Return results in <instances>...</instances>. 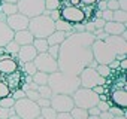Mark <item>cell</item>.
<instances>
[{
    "instance_id": "34",
    "label": "cell",
    "mask_w": 127,
    "mask_h": 119,
    "mask_svg": "<svg viewBox=\"0 0 127 119\" xmlns=\"http://www.w3.org/2000/svg\"><path fill=\"white\" fill-rule=\"evenodd\" d=\"M14 104H15V100H14L11 95H8V97H5V98H0V107L11 109V107H14Z\"/></svg>"
},
{
    "instance_id": "36",
    "label": "cell",
    "mask_w": 127,
    "mask_h": 119,
    "mask_svg": "<svg viewBox=\"0 0 127 119\" xmlns=\"http://www.w3.org/2000/svg\"><path fill=\"white\" fill-rule=\"evenodd\" d=\"M26 98H29V100H32V101H37L40 97H39V92H37L36 89H27V91H26Z\"/></svg>"
},
{
    "instance_id": "33",
    "label": "cell",
    "mask_w": 127,
    "mask_h": 119,
    "mask_svg": "<svg viewBox=\"0 0 127 119\" xmlns=\"http://www.w3.org/2000/svg\"><path fill=\"white\" fill-rule=\"evenodd\" d=\"M43 2H45V11L60 9V0H43Z\"/></svg>"
},
{
    "instance_id": "11",
    "label": "cell",
    "mask_w": 127,
    "mask_h": 119,
    "mask_svg": "<svg viewBox=\"0 0 127 119\" xmlns=\"http://www.w3.org/2000/svg\"><path fill=\"white\" fill-rule=\"evenodd\" d=\"M51 107L57 112V113H63V112H70L75 107V103L72 100V95H66V94H54L51 97Z\"/></svg>"
},
{
    "instance_id": "42",
    "label": "cell",
    "mask_w": 127,
    "mask_h": 119,
    "mask_svg": "<svg viewBox=\"0 0 127 119\" xmlns=\"http://www.w3.org/2000/svg\"><path fill=\"white\" fill-rule=\"evenodd\" d=\"M36 103H37L39 107H49V106H51V100H49V98H42V97H40Z\"/></svg>"
},
{
    "instance_id": "57",
    "label": "cell",
    "mask_w": 127,
    "mask_h": 119,
    "mask_svg": "<svg viewBox=\"0 0 127 119\" xmlns=\"http://www.w3.org/2000/svg\"><path fill=\"white\" fill-rule=\"evenodd\" d=\"M6 21V15H3L2 12H0V22H5Z\"/></svg>"
},
{
    "instance_id": "55",
    "label": "cell",
    "mask_w": 127,
    "mask_h": 119,
    "mask_svg": "<svg viewBox=\"0 0 127 119\" xmlns=\"http://www.w3.org/2000/svg\"><path fill=\"white\" fill-rule=\"evenodd\" d=\"M0 2H5V3H15V5H17L20 0H0Z\"/></svg>"
},
{
    "instance_id": "20",
    "label": "cell",
    "mask_w": 127,
    "mask_h": 119,
    "mask_svg": "<svg viewBox=\"0 0 127 119\" xmlns=\"http://www.w3.org/2000/svg\"><path fill=\"white\" fill-rule=\"evenodd\" d=\"M69 34H70V33H64V31H58V30H55L51 36L46 37V42H48L49 46H52V45H61Z\"/></svg>"
},
{
    "instance_id": "54",
    "label": "cell",
    "mask_w": 127,
    "mask_h": 119,
    "mask_svg": "<svg viewBox=\"0 0 127 119\" xmlns=\"http://www.w3.org/2000/svg\"><path fill=\"white\" fill-rule=\"evenodd\" d=\"M118 69H120L121 72H126V69H127V61H126V58L120 61V67H118Z\"/></svg>"
},
{
    "instance_id": "56",
    "label": "cell",
    "mask_w": 127,
    "mask_h": 119,
    "mask_svg": "<svg viewBox=\"0 0 127 119\" xmlns=\"http://www.w3.org/2000/svg\"><path fill=\"white\" fill-rule=\"evenodd\" d=\"M88 67H91V69H96V67H97V61H94V60H93V61L88 64Z\"/></svg>"
},
{
    "instance_id": "50",
    "label": "cell",
    "mask_w": 127,
    "mask_h": 119,
    "mask_svg": "<svg viewBox=\"0 0 127 119\" xmlns=\"http://www.w3.org/2000/svg\"><path fill=\"white\" fill-rule=\"evenodd\" d=\"M81 6H94L97 3V0H79Z\"/></svg>"
},
{
    "instance_id": "37",
    "label": "cell",
    "mask_w": 127,
    "mask_h": 119,
    "mask_svg": "<svg viewBox=\"0 0 127 119\" xmlns=\"http://www.w3.org/2000/svg\"><path fill=\"white\" fill-rule=\"evenodd\" d=\"M46 52H48L54 60H57V58H58V52H60V45H52V46H49Z\"/></svg>"
},
{
    "instance_id": "38",
    "label": "cell",
    "mask_w": 127,
    "mask_h": 119,
    "mask_svg": "<svg viewBox=\"0 0 127 119\" xmlns=\"http://www.w3.org/2000/svg\"><path fill=\"white\" fill-rule=\"evenodd\" d=\"M106 9H109V11H118L120 9V6H118V0H109V2H106Z\"/></svg>"
},
{
    "instance_id": "41",
    "label": "cell",
    "mask_w": 127,
    "mask_h": 119,
    "mask_svg": "<svg viewBox=\"0 0 127 119\" xmlns=\"http://www.w3.org/2000/svg\"><path fill=\"white\" fill-rule=\"evenodd\" d=\"M102 20H103L105 22H109V21H112V11H109V9H106V11H102Z\"/></svg>"
},
{
    "instance_id": "13",
    "label": "cell",
    "mask_w": 127,
    "mask_h": 119,
    "mask_svg": "<svg viewBox=\"0 0 127 119\" xmlns=\"http://www.w3.org/2000/svg\"><path fill=\"white\" fill-rule=\"evenodd\" d=\"M20 70V63L18 60L5 54L0 57V76H8Z\"/></svg>"
},
{
    "instance_id": "14",
    "label": "cell",
    "mask_w": 127,
    "mask_h": 119,
    "mask_svg": "<svg viewBox=\"0 0 127 119\" xmlns=\"http://www.w3.org/2000/svg\"><path fill=\"white\" fill-rule=\"evenodd\" d=\"M29 18L27 17H24L23 14H20V12H17V14H14V15H9V17H6V24H8V27L15 33V31H21V30H27V27H29Z\"/></svg>"
},
{
    "instance_id": "60",
    "label": "cell",
    "mask_w": 127,
    "mask_h": 119,
    "mask_svg": "<svg viewBox=\"0 0 127 119\" xmlns=\"http://www.w3.org/2000/svg\"><path fill=\"white\" fill-rule=\"evenodd\" d=\"M36 119H45V118H42V116H40V115H39V116H37V118H36Z\"/></svg>"
},
{
    "instance_id": "17",
    "label": "cell",
    "mask_w": 127,
    "mask_h": 119,
    "mask_svg": "<svg viewBox=\"0 0 127 119\" xmlns=\"http://www.w3.org/2000/svg\"><path fill=\"white\" fill-rule=\"evenodd\" d=\"M33 36L29 30H21V31H15L14 33V40L20 45V46H24V45H32L33 43Z\"/></svg>"
},
{
    "instance_id": "52",
    "label": "cell",
    "mask_w": 127,
    "mask_h": 119,
    "mask_svg": "<svg viewBox=\"0 0 127 119\" xmlns=\"http://www.w3.org/2000/svg\"><path fill=\"white\" fill-rule=\"evenodd\" d=\"M108 66H109V69H111V70H117V69L120 67V61H118V60H114V61H111Z\"/></svg>"
},
{
    "instance_id": "19",
    "label": "cell",
    "mask_w": 127,
    "mask_h": 119,
    "mask_svg": "<svg viewBox=\"0 0 127 119\" xmlns=\"http://www.w3.org/2000/svg\"><path fill=\"white\" fill-rule=\"evenodd\" d=\"M21 76H23V72H21V70H18V72H15V73H12V75L2 76V78L5 79V82L9 85V88H11V89H17V88H20V86H21Z\"/></svg>"
},
{
    "instance_id": "47",
    "label": "cell",
    "mask_w": 127,
    "mask_h": 119,
    "mask_svg": "<svg viewBox=\"0 0 127 119\" xmlns=\"http://www.w3.org/2000/svg\"><path fill=\"white\" fill-rule=\"evenodd\" d=\"M96 11H106V2L105 0H99V2L94 5Z\"/></svg>"
},
{
    "instance_id": "5",
    "label": "cell",
    "mask_w": 127,
    "mask_h": 119,
    "mask_svg": "<svg viewBox=\"0 0 127 119\" xmlns=\"http://www.w3.org/2000/svg\"><path fill=\"white\" fill-rule=\"evenodd\" d=\"M72 100H73V103H75L76 107H82V109H87L88 110L90 107H94L99 103V95L93 89L79 86L72 94Z\"/></svg>"
},
{
    "instance_id": "58",
    "label": "cell",
    "mask_w": 127,
    "mask_h": 119,
    "mask_svg": "<svg viewBox=\"0 0 127 119\" xmlns=\"http://www.w3.org/2000/svg\"><path fill=\"white\" fill-rule=\"evenodd\" d=\"M114 119H127L126 115H120V116H114Z\"/></svg>"
},
{
    "instance_id": "61",
    "label": "cell",
    "mask_w": 127,
    "mask_h": 119,
    "mask_svg": "<svg viewBox=\"0 0 127 119\" xmlns=\"http://www.w3.org/2000/svg\"><path fill=\"white\" fill-rule=\"evenodd\" d=\"M0 3H2V2H0Z\"/></svg>"
},
{
    "instance_id": "21",
    "label": "cell",
    "mask_w": 127,
    "mask_h": 119,
    "mask_svg": "<svg viewBox=\"0 0 127 119\" xmlns=\"http://www.w3.org/2000/svg\"><path fill=\"white\" fill-rule=\"evenodd\" d=\"M0 12H2L3 15H6V17H9V15L17 14L18 8H17L15 3H5V2H2L0 3Z\"/></svg>"
},
{
    "instance_id": "35",
    "label": "cell",
    "mask_w": 127,
    "mask_h": 119,
    "mask_svg": "<svg viewBox=\"0 0 127 119\" xmlns=\"http://www.w3.org/2000/svg\"><path fill=\"white\" fill-rule=\"evenodd\" d=\"M11 97L17 101V100H21V98H26V91L21 89V88H17V89H12L11 92Z\"/></svg>"
},
{
    "instance_id": "59",
    "label": "cell",
    "mask_w": 127,
    "mask_h": 119,
    "mask_svg": "<svg viewBox=\"0 0 127 119\" xmlns=\"http://www.w3.org/2000/svg\"><path fill=\"white\" fill-rule=\"evenodd\" d=\"M87 119H100L99 116H93V115H88V118Z\"/></svg>"
},
{
    "instance_id": "39",
    "label": "cell",
    "mask_w": 127,
    "mask_h": 119,
    "mask_svg": "<svg viewBox=\"0 0 127 119\" xmlns=\"http://www.w3.org/2000/svg\"><path fill=\"white\" fill-rule=\"evenodd\" d=\"M96 107H97L100 112H106V110H109L111 103H109V101H99V103L96 104Z\"/></svg>"
},
{
    "instance_id": "12",
    "label": "cell",
    "mask_w": 127,
    "mask_h": 119,
    "mask_svg": "<svg viewBox=\"0 0 127 119\" xmlns=\"http://www.w3.org/2000/svg\"><path fill=\"white\" fill-rule=\"evenodd\" d=\"M108 100L111 106L126 109L127 107V91L126 88H112L108 89Z\"/></svg>"
},
{
    "instance_id": "23",
    "label": "cell",
    "mask_w": 127,
    "mask_h": 119,
    "mask_svg": "<svg viewBox=\"0 0 127 119\" xmlns=\"http://www.w3.org/2000/svg\"><path fill=\"white\" fill-rule=\"evenodd\" d=\"M3 48H5V54H8V55L17 58V54H18V51H20V45H18L15 40H11V42L6 43Z\"/></svg>"
},
{
    "instance_id": "49",
    "label": "cell",
    "mask_w": 127,
    "mask_h": 119,
    "mask_svg": "<svg viewBox=\"0 0 127 119\" xmlns=\"http://www.w3.org/2000/svg\"><path fill=\"white\" fill-rule=\"evenodd\" d=\"M99 118H100V119H114V115H112L109 110H106V112H100Z\"/></svg>"
},
{
    "instance_id": "51",
    "label": "cell",
    "mask_w": 127,
    "mask_h": 119,
    "mask_svg": "<svg viewBox=\"0 0 127 119\" xmlns=\"http://www.w3.org/2000/svg\"><path fill=\"white\" fill-rule=\"evenodd\" d=\"M118 6H120V11L127 12V0H118Z\"/></svg>"
},
{
    "instance_id": "48",
    "label": "cell",
    "mask_w": 127,
    "mask_h": 119,
    "mask_svg": "<svg viewBox=\"0 0 127 119\" xmlns=\"http://www.w3.org/2000/svg\"><path fill=\"white\" fill-rule=\"evenodd\" d=\"M9 118V109L0 107V119H8Z\"/></svg>"
},
{
    "instance_id": "10",
    "label": "cell",
    "mask_w": 127,
    "mask_h": 119,
    "mask_svg": "<svg viewBox=\"0 0 127 119\" xmlns=\"http://www.w3.org/2000/svg\"><path fill=\"white\" fill-rule=\"evenodd\" d=\"M33 63L37 69V72H45L48 75L54 73L58 70V64H57V60H54L48 52H42V54H37L36 58L33 60Z\"/></svg>"
},
{
    "instance_id": "46",
    "label": "cell",
    "mask_w": 127,
    "mask_h": 119,
    "mask_svg": "<svg viewBox=\"0 0 127 119\" xmlns=\"http://www.w3.org/2000/svg\"><path fill=\"white\" fill-rule=\"evenodd\" d=\"M55 119H73V118H72L70 112H63V113H57Z\"/></svg>"
},
{
    "instance_id": "2",
    "label": "cell",
    "mask_w": 127,
    "mask_h": 119,
    "mask_svg": "<svg viewBox=\"0 0 127 119\" xmlns=\"http://www.w3.org/2000/svg\"><path fill=\"white\" fill-rule=\"evenodd\" d=\"M93 60L97 64H109L117 55L127 52V43L120 36H106L105 39H94L91 43Z\"/></svg>"
},
{
    "instance_id": "32",
    "label": "cell",
    "mask_w": 127,
    "mask_h": 119,
    "mask_svg": "<svg viewBox=\"0 0 127 119\" xmlns=\"http://www.w3.org/2000/svg\"><path fill=\"white\" fill-rule=\"evenodd\" d=\"M11 92H12V89L9 88V85L5 82L3 78H0V98H5V97L11 95Z\"/></svg>"
},
{
    "instance_id": "30",
    "label": "cell",
    "mask_w": 127,
    "mask_h": 119,
    "mask_svg": "<svg viewBox=\"0 0 127 119\" xmlns=\"http://www.w3.org/2000/svg\"><path fill=\"white\" fill-rule=\"evenodd\" d=\"M37 92H39V97H42V98H49V100H51V97L54 95L52 91H51V88H49L48 85H39V86H37Z\"/></svg>"
},
{
    "instance_id": "8",
    "label": "cell",
    "mask_w": 127,
    "mask_h": 119,
    "mask_svg": "<svg viewBox=\"0 0 127 119\" xmlns=\"http://www.w3.org/2000/svg\"><path fill=\"white\" fill-rule=\"evenodd\" d=\"M60 18L70 24H84L85 15L81 6H61L60 8Z\"/></svg>"
},
{
    "instance_id": "62",
    "label": "cell",
    "mask_w": 127,
    "mask_h": 119,
    "mask_svg": "<svg viewBox=\"0 0 127 119\" xmlns=\"http://www.w3.org/2000/svg\"><path fill=\"white\" fill-rule=\"evenodd\" d=\"M0 78H2V76H0Z\"/></svg>"
},
{
    "instance_id": "26",
    "label": "cell",
    "mask_w": 127,
    "mask_h": 119,
    "mask_svg": "<svg viewBox=\"0 0 127 119\" xmlns=\"http://www.w3.org/2000/svg\"><path fill=\"white\" fill-rule=\"evenodd\" d=\"M70 115H72L73 119H87V118H88V110L75 106V107L70 110Z\"/></svg>"
},
{
    "instance_id": "18",
    "label": "cell",
    "mask_w": 127,
    "mask_h": 119,
    "mask_svg": "<svg viewBox=\"0 0 127 119\" xmlns=\"http://www.w3.org/2000/svg\"><path fill=\"white\" fill-rule=\"evenodd\" d=\"M11 40H14V31L8 27L6 22H0V48H3Z\"/></svg>"
},
{
    "instance_id": "25",
    "label": "cell",
    "mask_w": 127,
    "mask_h": 119,
    "mask_svg": "<svg viewBox=\"0 0 127 119\" xmlns=\"http://www.w3.org/2000/svg\"><path fill=\"white\" fill-rule=\"evenodd\" d=\"M48 73L45 72H36L33 76H32V80L36 83V85H48Z\"/></svg>"
},
{
    "instance_id": "7",
    "label": "cell",
    "mask_w": 127,
    "mask_h": 119,
    "mask_svg": "<svg viewBox=\"0 0 127 119\" xmlns=\"http://www.w3.org/2000/svg\"><path fill=\"white\" fill-rule=\"evenodd\" d=\"M17 8L20 14H23L24 17L30 20V18H34L43 14L45 2L43 0H20L17 3Z\"/></svg>"
},
{
    "instance_id": "6",
    "label": "cell",
    "mask_w": 127,
    "mask_h": 119,
    "mask_svg": "<svg viewBox=\"0 0 127 119\" xmlns=\"http://www.w3.org/2000/svg\"><path fill=\"white\" fill-rule=\"evenodd\" d=\"M14 110L20 116V119H36L40 115V107L37 106V103L29 98L17 100L14 104Z\"/></svg>"
},
{
    "instance_id": "43",
    "label": "cell",
    "mask_w": 127,
    "mask_h": 119,
    "mask_svg": "<svg viewBox=\"0 0 127 119\" xmlns=\"http://www.w3.org/2000/svg\"><path fill=\"white\" fill-rule=\"evenodd\" d=\"M97 95H100V94H106L108 91H106V88H105V85H96V86H93L91 88Z\"/></svg>"
},
{
    "instance_id": "24",
    "label": "cell",
    "mask_w": 127,
    "mask_h": 119,
    "mask_svg": "<svg viewBox=\"0 0 127 119\" xmlns=\"http://www.w3.org/2000/svg\"><path fill=\"white\" fill-rule=\"evenodd\" d=\"M32 45L34 46V49L37 51V54L46 52V51H48V48H49V45H48L46 39H33V43H32Z\"/></svg>"
},
{
    "instance_id": "22",
    "label": "cell",
    "mask_w": 127,
    "mask_h": 119,
    "mask_svg": "<svg viewBox=\"0 0 127 119\" xmlns=\"http://www.w3.org/2000/svg\"><path fill=\"white\" fill-rule=\"evenodd\" d=\"M54 25H55V30H58V31H64V33H72V27H73V24H70V22H67V21H64V20H57L55 22H54Z\"/></svg>"
},
{
    "instance_id": "29",
    "label": "cell",
    "mask_w": 127,
    "mask_h": 119,
    "mask_svg": "<svg viewBox=\"0 0 127 119\" xmlns=\"http://www.w3.org/2000/svg\"><path fill=\"white\" fill-rule=\"evenodd\" d=\"M96 72H97V73H99V76H102L103 79H108V78L112 75V70L109 69V66H108V64H97Z\"/></svg>"
},
{
    "instance_id": "45",
    "label": "cell",
    "mask_w": 127,
    "mask_h": 119,
    "mask_svg": "<svg viewBox=\"0 0 127 119\" xmlns=\"http://www.w3.org/2000/svg\"><path fill=\"white\" fill-rule=\"evenodd\" d=\"M93 24H94V28L97 30V28H103L105 21H103L102 18H94V20H93Z\"/></svg>"
},
{
    "instance_id": "27",
    "label": "cell",
    "mask_w": 127,
    "mask_h": 119,
    "mask_svg": "<svg viewBox=\"0 0 127 119\" xmlns=\"http://www.w3.org/2000/svg\"><path fill=\"white\" fill-rule=\"evenodd\" d=\"M20 70H21L24 75H30V76H33V75L37 72V69H36V66H34V63H33V61H29V63L21 64Z\"/></svg>"
},
{
    "instance_id": "28",
    "label": "cell",
    "mask_w": 127,
    "mask_h": 119,
    "mask_svg": "<svg viewBox=\"0 0 127 119\" xmlns=\"http://www.w3.org/2000/svg\"><path fill=\"white\" fill-rule=\"evenodd\" d=\"M112 21L114 22H120V24H126L127 22V14L124 11H114L112 12Z\"/></svg>"
},
{
    "instance_id": "4",
    "label": "cell",
    "mask_w": 127,
    "mask_h": 119,
    "mask_svg": "<svg viewBox=\"0 0 127 119\" xmlns=\"http://www.w3.org/2000/svg\"><path fill=\"white\" fill-rule=\"evenodd\" d=\"M27 30L32 33V36L34 39H46L48 36H51L55 31V25L49 17L39 15L34 18H30Z\"/></svg>"
},
{
    "instance_id": "44",
    "label": "cell",
    "mask_w": 127,
    "mask_h": 119,
    "mask_svg": "<svg viewBox=\"0 0 127 119\" xmlns=\"http://www.w3.org/2000/svg\"><path fill=\"white\" fill-rule=\"evenodd\" d=\"M54 22L57 21V20H60V9H55V11H49V15H48Z\"/></svg>"
},
{
    "instance_id": "3",
    "label": "cell",
    "mask_w": 127,
    "mask_h": 119,
    "mask_svg": "<svg viewBox=\"0 0 127 119\" xmlns=\"http://www.w3.org/2000/svg\"><path fill=\"white\" fill-rule=\"evenodd\" d=\"M48 86L51 88L52 94H66L72 95L79 86V78L78 76H70L63 72H54L48 76Z\"/></svg>"
},
{
    "instance_id": "1",
    "label": "cell",
    "mask_w": 127,
    "mask_h": 119,
    "mask_svg": "<svg viewBox=\"0 0 127 119\" xmlns=\"http://www.w3.org/2000/svg\"><path fill=\"white\" fill-rule=\"evenodd\" d=\"M93 33H70L64 39V42L60 45V52L57 58L58 72H63L70 76H79V73L93 61Z\"/></svg>"
},
{
    "instance_id": "53",
    "label": "cell",
    "mask_w": 127,
    "mask_h": 119,
    "mask_svg": "<svg viewBox=\"0 0 127 119\" xmlns=\"http://www.w3.org/2000/svg\"><path fill=\"white\" fill-rule=\"evenodd\" d=\"M88 115H93V116H99L100 115V110L94 106V107H90L88 109Z\"/></svg>"
},
{
    "instance_id": "15",
    "label": "cell",
    "mask_w": 127,
    "mask_h": 119,
    "mask_svg": "<svg viewBox=\"0 0 127 119\" xmlns=\"http://www.w3.org/2000/svg\"><path fill=\"white\" fill-rule=\"evenodd\" d=\"M37 55V51L34 49L33 45H24V46H20V51L17 54V60L20 66L24 64V63H29V61H33Z\"/></svg>"
},
{
    "instance_id": "16",
    "label": "cell",
    "mask_w": 127,
    "mask_h": 119,
    "mask_svg": "<svg viewBox=\"0 0 127 119\" xmlns=\"http://www.w3.org/2000/svg\"><path fill=\"white\" fill-rule=\"evenodd\" d=\"M124 30H126V24H120V22H114V21L105 22V25H103V31L108 36H120Z\"/></svg>"
},
{
    "instance_id": "9",
    "label": "cell",
    "mask_w": 127,
    "mask_h": 119,
    "mask_svg": "<svg viewBox=\"0 0 127 119\" xmlns=\"http://www.w3.org/2000/svg\"><path fill=\"white\" fill-rule=\"evenodd\" d=\"M79 83L82 88H88L91 89L93 86L96 85H105V80L102 76H99V73L96 72V69H91V67H85L81 73H79Z\"/></svg>"
},
{
    "instance_id": "31",
    "label": "cell",
    "mask_w": 127,
    "mask_h": 119,
    "mask_svg": "<svg viewBox=\"0 0 127 119\" xmlns=\"http://www.w3.org/2000/svg\"><path fill=\"white\" fill-rule=\"evenodd\" d=\"M40 116L45 119H55L57 112L49 106V107H40Z\"/></svg>"
},
{
    "instance_id": "40",
    "label": "cell",
    "mask_w": 127,
    "mask_h": 119,
    "mask_svg": "<svg viewBox=\"0 0 127 119\" xmlns=\"http://www.w3.org/2000/svg\"><path fill=\"white\" fill-rule=\"evenodd\" d=\"M109 112L114 115V116H120V115H126V109H120V107H115V106H111L109 107Z\"/></svg>"
}]
</instances>
